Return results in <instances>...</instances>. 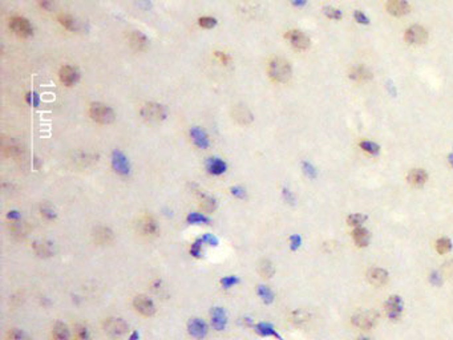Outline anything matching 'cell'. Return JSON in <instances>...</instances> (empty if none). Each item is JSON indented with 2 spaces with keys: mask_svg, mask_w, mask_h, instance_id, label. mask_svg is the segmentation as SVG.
<instances>
[{
  "mask_svg": "<svg viewBox=\"0 0 453 340\" xmlns=\"http://www.w3.org/2000/svg\"><path fill=\"white\" fill-rule=\"evenodd\" d=\"M267 74L274 83H288L292 77L291 64L283 57H273L267 64Z\"/></svg>",
  "mask_w": 453,
  "mask_h": 340,
  "instance_id": "obj_1",
  "label": "cell"
},
{
  "mask_svg": "<svg viewBox=\"0 0 453 340\" xmlns=\"http://www.w3.org/2000/svg\"><path fill=\"white\" fill-rule=\"evenodd\" d=\"M88 113H89V117L93 121L97 122V124H101V125H109L116 118L114 110L109 105L103 104V102H92L89 105Z\"/></svg>",
  "mask_w": 453,
  "mask_h": 340,
  "instance_id": "obj_2",
  "label": "cell"
},
{
  "mask_svg": "<svg viewBox=\"0 0 453 340\" xmlns=\"http://www.w3.org/2000/svg\"><path fill=\"white\" fill-rule=\"evenodd\" d=\"M139 116L148 122H161L168 117V109L158 102H146L141 106Z\"/></svg>",
  "mask_w": 453,
  "mask_h": 340,
  "instance_id": "obj_3",
  "label": "cell"
},
{
  "mask_svg": "<svg viewBox=\"0 0 453 340\" xmlns=\"http://www.w3.org/2000/svg\"><path fill=\"white\" fill-rule=\"evenodd\" d=\"M104 332L112 339H120L129 330L128 323L121 318H108L103 323Z\"/></svg>",
  "mask_w": 453,
  "mask_h": 340,
  "instance_id": "obj_4",
  "label": "cell"
},
{
  "mask_svg": "<svg viewBox=\"0 0 453 340\" xmlns=\"http://www.w3.org/2000/svg\"><path fill=\"white\" fill-rule=\"evenodd\" d=\"M9 28L12 30L15 35L20 36V37H30L34 34V27L31 26L28 19L23 18V16H13L9 20Z\"/></svg>",
  "mask_w": 453,
  "mask_h": 340,
  "instance_id": "obj_5",
  "label": "cell"
},
{
  "mask_svg": "<svg viewBox=\"0 0 453 340\" xmlns=\"http://www.w3.org/2000/svg\"><path fill=\"white\" fill-rule=\"evenodd\" d=\"M286 39L292 48L296 51H306L310 47V37L299 30H290L286 34Z\"/></svg>",
  "mask_w": 453,
  "mask_h": 340,
  "instance_id": "obj_6",
  "label": "cell"
},
{
  "mask_svg": "<svg viewBox=\"0 0 453 340\" xmlns=\"http://www.w3.org/2000/svg\"><path fill=\"white\" fill-rule=\"evenodd\" d=\"M405 41L412 45H423L427 43L428 32L421 26H412L405 31Z\"/></svg>",
  "mask_w": 453,
  "mask_h": 340,
  "instance_id": "obj_7",
  "label": "cell"
},
{
  "mask_svg": "<svg viewBox=\"0 0 453 340\" xmlns=\"http://www.w3.org/2000/svg\"><path fill=\"white\" fill-rule=\"evenodd\" d=\"M112 168L113 170L120 175H129L131 173V164H129V160L128 157L121 152V150H113L112 153Z\"/></svg>",
  "mask_w": 453,
  "mask_h": 340,
  "instance_id": "obj_8",
  "label": "cell"
},
{
  "mask_svg": "<svg viewBox=\"0 0 453 340\" xmlns=\"http://www.w3.org/2000/svg\"><path fill=\"white\" fill-rule=\"evenodd\" d=\"M133 307L135 310L142 316H153L156 314V306L154 302L146 295H137L133 299Z\"/></svg>",
  "mask_w": 453,
  "mask_h": 340,
  "instance_id": "obj_9",
  "label": "cell"
},
{
  "mask_svg": "<svg viewBox=\"0 0 453 340\" xmlns=\"http://www.w3.org/2000/svg\"><path fill=\"white\" fill-rule=\"evenodd\" d=\"M137 229L141 233V236L144 237H156L158 234V223L156 221L154 217L152 215H142L141 218L139 219V223H137Z\"/></svg>",
  "mask_w": 453,
  "mask_h": 340,
  "instance_id": "obj_10",
  "label": "cell"
},
{
  "mask_svg": "<svg viewBox=\"0 0 453 340\" xmlns=\"http://www.w3.org/2000/svg\"><path fill=\"white\" fill-rule=\"evenodd\" d=\"M92 238L99 246H109L114 242V233L106 226H96L92 230Z\"/></svg>",
  "mask_w": 453,
  "mask_h": 340,
  "instance_id": "obj_11",
  "label": "cell"
},
{
  "mask_svg": "<svg viewBox=\"0 0 453 340\" xmlns=\"http://www.w3.org/2000/svg\"><path fill=\"white\" fill-rule=\"evenodd\" d=\"M378 316L374 311H360L352 316V323L362 330H371L376 324Z\"/></svg>",
  "mask_w": 453,
  "mask_h": 340,
  "instance_id": "obj_12",
  "label": "cell"
},
{
  "mask_svg": "<svg viewBox=\"0 0 453 340\" xmlns=\"http://www.w3.org/2000/svg\"><path fill=\"white\" fill-rule=\"evenodd\" d=\"M231 117L240 125H248L254 120L253 113L250 112L247 106L244 104H236L231 108Z\"/></svg>",
  "mask_w": 453,
  "mask_h": 340,
  "instance_id": "obj_13",
  "label": "cell"
},
{
  "mask_svg": "<svg viewBox=\"0 0 453 340\" xmlns=\"http://www.w3.org/2000/svg\"><path fill=\"white\" fill-rule=\"evenodd\" d=\"M208 331H209L208 324H206L202 319H200V318L189 319V322H187V332H189L193 338H196V339H198V340L205 339L206 335H208Z\"/></svg>",
  "mask_w": 453,
  "mask_h": 340,
  "instance_id": "obj_14",
  "label": "cell"
},
{
  "mask_svg": "<svg viewBox=\"0 0 453 340\" xmlns=\"http://www.w3.org/2000/svg\"><path fill=\"white\" fill-rule=\"evenodd\" d=\"M59 79L66 87H73L74 84L79 83L80 73L77 68L72 66H63L59 72Z\"/></svg>",
  "mask_w": 453,
  "mask_h": 340,
  "instance_id": "obj_15",
  "label": "cell"
},
{
  "mask_svg": "<svg viewBox=\"0 0 453 340\" xmlns=\"http://www.w3.org/2000/svg\"><path fill=\"white\" fill-rule=\"evenodd\" d=\"M403 299L397 295H393L385 302V314L389 319L392 320H397L403 314Z\"/></svg>",
  "mask_w": 453,
  "mask_h": 340,
  "instance_id": "obj_16",
  "label": "cell"
},
{
  "mask_svg": "<svg viewBox=\"0 0 453 340\" xmlns=\"http://www.w3.org/2000/svg\"><path fill=\"white\" fill-rule=\"evenodd\" d=\"M385 8L388 13H391L392 16H396V18H401L411 11V7L407 3V0H388Z\"/></svg>",
  "mask_w": 453,
  "mask_h": 340,
  "instance_id": "obj_17",
  "label": "cell"
},
{
  "mask_svg": "<svg viewBox=\"0 0 453 340\" xmlns=\"http://www.w3.org/2000/svg\"><path fill=\"white\" fill-rule=\"evenodd\" d=\"M34 253L40 258H51L55 254V246L52 242L45 239H37L32 243Z\"/></svg>",
  "mask_w": 453,
  "mask_h": 340,
  "instance_id": "obj_18",
  "label": "cell"
},
{
  "mask_svg": "<svg viewBox=\"0 0 453 340\" xmlns=\"http://www.w3.org/2000/svg\"><path fill=\"white\" fill-rule=\"evenodd\" d=\"M190 138H192L193 144L196 145L197 148L200 149H208L210 146V140L209 136L204 129H201L200 127H193L189 132Z\"/></svg>",
  "mask_w": 453,
  "mask_h": 340,
  "instance_id": "obj_19",
  "label": "cell"
},
{
  "mask_svg": "<svg viewBox=\"0 0 453 340\" xmlns=\"http://www.w3.org/2000/svg\"><path fill=\"white\" fill-rule=\"evenodd\" d=\"M211 326L215 331H223L227 326V312L222 307H214L211 310Z\"/></svg>",
  "mask_w": 453,
  "mask_h": 340,
  "instance_id": "obj_20",
  "label": "cell"
},
{
  "mask_svg": "<svg viewBox=\"0 0 453 340\" xmlns=\"http://www.w3.org/2000/svg\"><path fill=\"white\" fill-rule=\"evenodd\" d=\"M129 44H131V47L135 49V51L141 52V51H145V49L148 48L149 40L142 32H139V31H133L131 35H129Z\"/></svg>",
  "mask_w": 453,
  "mask_h": 340,
  "instance_id": "obj_21",
  "label": "cell"
},
{
  "mask_svg": "<svg viewBox=\"0 0 453 340\" xmlns=\"http://www.w3.org/2000/svg\"><path fill=\"white\" fill-rule=\"evenodd\" d=\"M367 278H368L371 284L380 287V286H384V284L388 282V272L384 270V269L376 267V269H371V270L368 271Z\"/></svg>",
  "mask_w": 453,
  "mask_h": 340,
  "instance_id": "obj_22",
  "label": "cell"
},
{
  "mask_svg": "<svg viewBox=\"0 0 453 340\" xmlns=\"http://www.w3.org/2000/svg\"><path fill=\"white\" fill-rule=\"evenodd\" d=\"M57 22L60 23L61 27H64L66 30L70 31V32H79L81 30V23L68 13H60L57 16Z\"/></svg>",
  "mask_w": 453,
  "mask_h": 340,
  "instance_id": "obj_23",
  "label": "cell"
},
{
  "mask_svg": "<svg viewBox=\"0 0 453 340\" xmlns=\"http://www.w3.org/2000/svg\"><path fill=\"white\" fill-rule=\"evenodd\" d=\"M372 77V73L368 68H366L364 66H356L352 67L349 70V79L356 81V83H366L370 81Z\"/></svg>",
  "mask_w": 453,
  "mask_h": 340,
  "instance_id": "obj_24",
  "label": "cell"
},
{
  "mask_svg": "<svg viewBox=\"0 0 453 340\" xmlns=\"http://www.w3.org/2000/svg\"><path fill=\"white\" fill-rule=\"evenodd\" d=\"M96 161V154H92V153L87 152H76L73 153V157H72V162L76 166H79V168H88V166L92 165L93 162Z\"/></svg>",
  "mask_w": 453,
  "mask_h": 340,
  "instance_id": "obj_25",
  "label": "cell"
},
{
  "mask_svg": "<svg viewBox=\"0 0 453 340\" xmlns=\"http://www.w3.org/2000/svg\"><path fill=\"white\" fill-rule=\"evenodd\" d=\"M206 169H208L210 174L221 175L227 170V164L223 160H221V158H209L208 162H206Z\"/></svg>",
  "mask_w": 453,
  "mask_h": 340,
  "instance_id": "obj_26",
  "label": "cell"
},
{
  "mask_svg": "<svg viewBox=\"0 0 453 340\" xmlns=\"http://www.w3.org/2000/svg\"><path fill=\"white\" fill-rule=\"evenodd\" d=\"M427 171L423 169H412L408 174V181L414 186H423L424 183L427 182Z\"/></svg>",
  "mask_w": 453,
  "mask_h": 340,
  "instance_id": "obj_27",
  "label": "cell"
},
{
  "mask_svg": "<svg viewBox=\"0 0 453 340\" xmlns=\"http://www.w3.org/2000/svg\"><path fill=\"white\" fill-rule=\"evenodd\" d=\"M352 238L359 247H364L370 242V233L364 227L359 226L352 231Z\"/></svg>",
  "mask_w": 453,
  "mask_h": 340,
  "instance_id": "obj_28",
  "label": "cell"
},
{
  "mask_svg": "<svg viewBox=\"0 0 453 340\" xmlns=\"http://www.w3.org/2000/svg\"><path fill=\"white\" fill-rule=\"evenodd\" d=\"M53 340H70V328L67 324L61 322H57L55 326H53Z\"/></svg>",
  "mask_w": 453,
  "mask_h": 340,
  "instance_id": "obj_29",
  "label": "cell"
},
{
  "mask_svg": "<svg viewBox=\"0 0 453 340\" xmlns=\"http://www.w3.org/2000/svg\"><path fill=\"white\" fill-rule=\"evenodd\" d=\"M254 330L261 336H274L277 339L282 340V338L278 335V332L275 331L274 327L271 324H269V323H258V324L254 326Z\"/></svg>",
  "mask_w": 453,
  "mask_h": 340,
  "instance_id": "obj_30",
  "label": "cell"
},
{
  "mask_svg": "<svg viewBox=\"0 0 453 340\" xmlns=\"http://www.w3.org/2000/svg\"><path fill=\"white\" fill-rule=\"evenodd\" d=\"M200 200L201 207H202V210H205L206 213H213L214 210L217 209V201L213 197L206 196L204 193H200Z\"/></svg>",
  "mask_w": 453,
  "mask_h": 340,
  "instance_id": "obj_31",
  "label": "cell"
},
{
  "mask_svg": "<svg viewBox=\"0 0 453 340\" xmlns=\"http://www.w3.org/2000/svg\"><path fill=\"white\" fill-rule=\"evenodd\" d=\"M258 272L263 276V278H271L275 274V267L273 262L269 259H263L258 266Z\"/></svg>",
  "mask_w": 453,
  "mask_h": 340,
  "instance_id": "obj_32",
  "label": "cell"
},
{
  "mask_svg": "<svg viewBox=\"0 0 453 340\" xmlns=\"http://www.w3.org/2000/svg\"><path fill=\"white\" fill-rule=\"evenodd\" d=\"M257 292H258V295H259V298H261L262 301H263V303H266V305H270V303H273V302H274L275 295H274V292H273V290H271L270 287H267V286H263V284H259V286H258V288H257Z\"/></svg>",
  "mask_w": 453,
  "mask_h": 340,
  "instance_id": "obj_33",
  "label": "cell"
},
{
  "mask_svg": "<svg viewBox=\"0 0 453 340\" xmlns=\"http://www.w3.org/2000/svg\"><path fill=\"white\" fill-rule=\"evenodd\" d=\"M3 154L8 158H19L23 156V149L16 144L3 145Z\"/></svg>",
  "mask_w": 453,
  "mask_h": 340,
  "instance_id": "obj_34",
  "label": "cell"
},
{
  "mask_svg": "<svg viewBox=\"0 0 453 340\" xmlns=\"http://www.w3.org/2000/svg\"><path fill=\"white\" fill-rule=\"evenodd\" d=\"M186 222L189 225H209L210 218L201 213H190L186 217Z\"/></svg>",
  "mask_w": 453,
  "mask_h": 340,
  "instance_id": "obj_35",
  "label": "cell"
},
{
  "mask_svg": "<svg viewBox=\"0 0 453 340\" xmlns=\"http://www.w3.org/2000/svg\"><path fill=\"white\" fill-rule=\"evenodd\" d=\"M9 230L12 233L13 237H19V238H23V237L27 236V226L26 223L20 222V221H15V222L11 223V226H9Z\"/></svg>",
  "mask_w": 453,
  "mask_h": 340,
  "instance_id": "obj_36",
  "label": "cell"
},
{
  "mask_svg": "<svg viewBox=\"0 0 453 340\" xmlns=\"http://www.w3.org/2000/svg\"><path fill=\"white\" fill-rule=\"evenodd\" d=\"M5 339L7 340H31L30 336L26 332L19 330V328H9L7 334H5Z\"/></svg>",
  "mask_w": 453,
  "mask_h": 340,
  "instance_id": "obj_37",
  "label": "cell"
},
{
  "mask_svg": "<svg viewBox=\"0 0 453 340\" xmlns=\"http://www.w3.org/2000/svg\"><path fill=\"white\" fill-rule=\"evenodd\" d=\"M74 340H92L89 330L84 324L74 326Z\"/></svg>",
  "mask_w": 453,
  "mask_h": 340,
  "instance_id": "obj_38",
  "label": "cell"
},
{
  "mask_svg": "<svg viewBox=\"0 0 453 340\" xmlns=\"http://www.w3.org/2000/svg\"><path fill=\"white\" fill-rule=\"evenodd\" d=\"M40 214H41V217L45 221H55L57 217L55 209L51 205H48V204H44V205L40 206Z\"/></svg>",
  "mask_w": 453,
  "mask_h": 340,
  "instance_id": "obj_39",
  "label": "cell"
},
{
  "mask_svg": "<svg viewBox=\"0 0 453 340\" xmlns=\"http://www.w3.org/2000/svg\"><path fill=\"white\" fill-rule=\"evenodd\" d=\"M452 249V242L448 239V238H441L436 242V250H437V253L440 254H445L451 251Z\"/></svg>",
  "mask_w": 453,
  "mask_h": 340,
  "instance_id": "obj_40",
  "label": "cell"
},
{
  "mask_svg": "<svg viewBox=\"0 0 453 340\" xmlns=\"http://www.w3.org/2000/svg\"><path fill=\"white\" fill-rule=\"evenodd\" d=\"M240 278L236 276V275H227V276H223L222 279L219 280V283H221V286H222L223 288L234 287V286L240 283Z\"/></svg>",
  "mask_w": 453,
  "mask_h": 340,
  "instance_id": "obj_41",
  "label": "cell"
},
{
  "mask_svg": "<svg viewBox=\"0 0 453 340\" xmlns=\"http://www.w3.org/2000/svg\"><path fill=\"white\" fill-rule=\"evenodd\" d=\"M360 148H362L366 153H370V154H372V156L378 154L380 150L379 145L375 144V142H372V141H362V142H360Z\"/></svg>",
  "mask_w": 453,
  "mask_h": 340,
  "instance_id": "obj_42",
  "label": "cell"
},
{
  "mask_svg": "<svg viewBox=\"0 0 453 340\" xmlns=\"http://www.w3.org/2000/svg\"><path fill=\"white\" fill-rule=\"evenodd\" d=\"M198 26L205 28V30H211L217 26V19L211 18V16H202L198 19Z\"/></svg>",
  "mask_w": 453,
  "mask_h": 340,
  "instance_id": "obj_43",
  "label": "cell"
},
{
  "mask_svg": "<svg viewBox=\"0 0 453 340\" xmlns=\"http://www.w3.org/2000/svg\"><path fill=\"white\" fill-rule=\"evenodd\" d=\"M202 244H204V242H202L201 238H198V239H196L194 242H193L192 246H190V254H192L193 257L194 258L202 257Z\"/></svg>",
  "mask_w": 453,
  "mask_h": 340,
  "instance_id": "obj_44",
  "label": "cell"
},
{
  "mask_svg": "<svg viewBox=\"0 0 453 340\" xmlns=\"http://www.w3.org/2000/svg\"><path fill=\"white\" fill-rule=\"evenodd\" d=\"M366 219L367 217L366 215H363V214H351L347 221H348V225H351V226L359 227Z\"/></svg>",
  "mask_w": 453,
  "mask_h": 340,
  "instance_id": "obj_45",
  "label": "cell"
},
{
  "mask_svg": "<svg viewBox=\"0 0 453 340\" xmlns=\"http://www.w3.org/2000/svg\"><path fill=\"white\" fill-rule=\"evenodd\" d=\"M323 13H324L328 19H331V20H340V19H342V12H340L339 9L332 8V7H326V8H323Z\"/></svg>",
  "mask_w": 453,
  "mask_h": 340,
  "instance_id": "obj_46",
  "label": "cell"
},
{
  "mask_svg": "<svg viewBox=\"0 0 453 340\" xmlns=\"http://www.w3.org/2000/svg\"><path fill=\"white\" fill-rule=\"evenodd\" d=\"M307 319H309V315H307V312H306V311H302V310L295 311L291 316V320L295 323V324H302V323H305Z\"/></svg>",
  "mask_w": 453,
  "mask_h": 340,
  "instance_id": "obj_47",
  "label": "cell"
},
{
  "mask_svg": "<svg viewBox=\"0 0 453 340\" xmlns=\"http://www.w3.org/2000/svg\"><path fill=\"white\" fill-rule=\"evenodd\" d=\"M201 239H202L204 243L209 244V246H218V243H219V240H218L217 237L213 236V234H210V233H206V234H204V236L201 237Z\"/></svg>",
  "mask_w": 453,
  "mask_h": 340,
  "instance_id": "obj_48",
  "label": "cell"
},
{
  "mask_svg": "<svg viewBox=\"0 0 453 340\" xmlns=\"http://www.w3.org/2000/svg\"><path fill=\"white\" fill-rule=\"evenodd\" d=\"M230 192L233 196L237 197V198H241V200L246 197V190L244 188H241V186H233L230 189Z\"/></svg>",
  "mask_w": 453,
  "mask_h": 340,
  "instance_id": "obj_49",
  "label": "cell"
},
{
  "mask_svg": "<svg viewBox=\"0 0 453 340\" xmlns=\"http://www.w3.org/2000/svg\"><path fill=\"white\" fill-rule=\"evenodd\" d=\"M353 18H355V20H356L357 23H360V24H368V23H370L368 18H367L362 11H356V12L353 13Z\"/></svg>",
  "mask_w": 453,
  "mask_h": 340,
  "instance_id": "obj_50",
  "label": "cell"
},
{
  "mask_svg": "<svg viewBox=\"0 0 453 340\" xmlns=\"http://www.w3.org/2000/svg\"><path fill=\"white\" fill-rule=\"evenodd\" d=\"M290 243H291V249L296 250L301 247L302 244V239L299 236H291L290 237Z\"/></svg>",
  "mask_w": 453,
  "mask_h": 340,
  "instance_id": "obj_51",
  "label": "cell"
},
{
  "mask_svg": "<svg viewBox=\"0 0 453 340\" xmlns=\"http://www.w3.org/2000/svg\"><path fill=\"white\" fill-rule=\"evenodd\" d=\"M37 3L45 11H52L53 8V0H37Z\"/></svg>",
  "mask_w": 453,
  "mask_h": 340,
  "instance_id": "obj_52",
  "label": "cell"
},
{
  "mask_svg": "<svg viewBox=\"0 0 453 340\" xmlns=\"http://www.w3.org/2000/svg\"><path fill=\"white\" fill-rule=\"evenodd\" d=\"M27 100H28V102H30L32 106H37V105H39V96L36 95L35 92H31V93H28Z\"/></svg>",
  "mask_w": 453,
  "mask_h": 340,
  "instance_id": "obj_53",
  "label": "cell"
},
{
  "mask_svg": "<svg viewBox=\"0 0 453 340\" xmlns=\"http://www.w3.org/2000/svg\"><path fill=\"white\" fill-rule=\"evenodd\" d=\"M20 217H22V215H20V213H19V211H16V210H12V211H9V213L7 214V218H8L9 221H11V222H15V221H20Z\"/></svg>",
  "mask_w": 453,
  "mask_h": 340,
  "instance_id": "obj_54",
  "label": "cell"
},
{
  "mask_svg": "<svg viewBox=\"0 0 453 340\" xmlns=\"http://www.w3.org/2000/svg\"><path fill=\"white\" fill-rule=\"evenodd\" d=\"M215 56H217L218 59H219V61L223 63V64H229V61H230V57L227 56V53L225 52H219V51H217V52H215Z\"/></svg>",
  "mask_w": 453,
  "mask_h": 340,
  "instance_id": "obj_55",
  "label": "cell"
},
{
  "mask_svg": "<svg viewBox=\"0 0 453 340\" xmlns=\"http://www.w3.org/2000/svg\"><path fill=\"white\" fill-rule=\"evenodd\" d=\"M303 170H305V173L309 175V177H315V169L310 165V164H307V162L303 164Z\"/></svg>",
  "mask_w": 453,
  "mask_h": 340,
  "instance_id": "obj_56",
  "label": "cell"
},
{
  "mask_svg": "<svg viewBox=\"0 0 453 340\" xmlns=\"http://www.w3.org/2000/svg\"><path fill=\"white\" fill-rule=\"evenodd\" d=\"M283 197H284V200L287 201L288 204H294V201H295V198H294V196H292V193L290 192L288 189H283Z\"/></svg>",
  "mask_w": 453,
  "mask_h": 340,
  "instance_id": "obj_57",
  "label": "cell"
},
{
  "mask_svg": "<svg viewBox=\"0 0 453 340\" xmlns=\"http://www.w3.org/2000/svg\"><path fill=\"white\" fill-rule=\"evenodd\" d=\"M431 282H433L435 284H439L441 282V278L439 276L437 272H432L431 274Z\"/></svg>",
  "mask_w": 453,
  "mask_h": 340,
  "instance_id": "obj_58",
  "label": "cell"
},
{
  "mask_svg": "<svg viewBox=\"0 0 453 340\" xmlns=\"http://www.w3.org/2000/svg\"><path fill=\"white\" fill-rule=\"evenodd\" d=\"M291 3L295 7H303L306 4V0H291Z\"/></svg>",
  "mask_w": 453,
  "mask_h": 340,
  "instance_id": "obj_59",
  "label": "cell"
},
{
  "mask_svg": "<svg viewBox=\"0 0 453 340\" xmlns=\"http://www.w3.org/2000/svg\"><path fill=\"white\" fill-rule=\"evenodd\" d=\"M139 334L137 331H135L133 332V334H132L131 335V338H129V340H139Z\"/></svg>",
  "mask_w": 453,
  "mask_h": 340,
  "instance_id": "obj_60",
  "label": "cell"
},
{
  "mask_svg": "<svg viewBox=\"0 0 453 340\" xmlns=\"http://www.w3.org/2000/svg\"><path fill=\"white\" fill-rule=\"evenodd\" d=\"M451 164L453 165V154H452V157H451Z\"/></svg>",
  "mask_w": 453,
  "mask_h": 340,
  "instance_id": "obj_61",
  "label": "cell"
},
{
  "mask_svg": "<svg viewBox=\"0 0 453 340\" xmlns=\"http://www.w3.org/2000/svg\"><path fill=\"white\" fill-rule=\"evenodd\" d=\"M360 340H370V339H366V338H362V339Z\"/></svg>",
  "mask_w": 453,
  "mask_h": 340,
  "instance_id": "obj_62",
  "label": "cell"
}]
</instances>
